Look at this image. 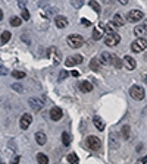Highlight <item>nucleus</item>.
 <instances>
[{"mask_svg":"<svg viewBox=\"0 0 147 164\" xmlns=\"http://www.w3.org/2000/svg\"><path fill=\"white\" fill-rule=\"evenodd\" d=\"M129 95H131L134 100L140 101V100L144 98L146 91H144V88L141 87V85H133V87L129 88Z\"/></svg>","mask_w":147,"mask_h":164,"instance_id":"f257e3e1","label":"nucleus"},{"mask_svg":"<svg viewBox=\"0 0 147 164\" xmlns=\"http://www.w3.org/2000/svg\"><path fill=\"white\" fill-rule=\"evenodd\" d=\"M146 48H147V40H144L143 37H138L136 41H133V44H131V50L134 53H141Z\"/></svg>","mask_w":147,"mask_h":164,"instance_id":"f03ea898","label":"nucleus"},{"mask_svg":"<svg viewBox=\"0 0 147 164\" xmlns=\"http://www.w3.org/2000/svg\"><path fill=\"white\" fill-rule=\"evenodd\" d=\"M66 41H68V44L72 48H79V47L82 45V43H84V38H82L81 35H78V34H72V35L68 37Z\"/></svg>","mask_w":147,"mask_h":164,"instance_id":"7ed1b4c3","label":"nucleus"},{"mask_svg":"<svg viewBox=\"0 0 147 164\" xmlns=\"http://www.w3.org/2000/svg\"><path fill=\"white\" fill-rule=\"evenodd\" d=\"M87 147L93 150V151H97V150H100V147H102V142H100V139L97 138V136H94V135H90L88 138H87Z\"/></svg>","mask_w":147,"mask_h":164,"instance_id":"20e7f679","label":"nucleus"},{"mask_svg":"<svg viewBox=\"0 0 147 164\" xmlns=\"http://www.w3.org/2000/svg\"><path fill=\"white\" fill-rule=\"evenodd\" d=\"M119 43H121V37L115 32L106 35V38H104V44L109 45V47H115V45H118Z\"/></svg>","mask_w":147,"mask_h":164,"instance_id":"39448f33","label":"nucleus"},{"mask_svg":"<svg viewBox=\"0 0 147 164\" xmlns=\"http://www.w3.org/2000/svg\"><path fill=\"white\" fill-rule=\"evenodd\" d=\"M126 18H128V21L129 22H138V21H141V19L144 18V13H143L141 11H138V9H134V11L128 12Z\"/></svg>","mask_w":147,"mask_h":164,"instance_id":"423d86ee","label":"nucleus"},{"mask_svg":"<svg viewBox=\"0 0 147 164\" xmlns=\"http://www.w3.org/2000/svg\"><path fill=\"white\" fill-rule=\"evenodd\" d=\"M31 122H33V116H31L30 113H24L22 117H21V120H19V126H21V129H22V131L28 129L30 125H31Z\"/></svg>","mask_w":147,"mask_h":164,"instance_id":"0eeeda50","label":"nucleus"},{"mask_svg":"<svg viewBox=\"0 0 147 164\" xmlns=\"http://www.w3.org/2000/svg\"><path fill=\"white\" fill-rule=\"evenodd\" d=\"M28 104H30V107L35 111H40V110L43 109V106H44V101L40 98H35V97H31V98L28 100Z\"/></svg>","mask_w":147,"mask_h":164,"instance_id":"6e6552de","label":"nucleus"},{"mask_svg":"<svg viewBox=\"0 0 147 164\" xmlns=\"http://www.w3.org/2000/svg\"><path fill=\"white\" fill-rule=\"evenodd\" d=\"M124 65H125V67H126L128 70H134L137 63H136V60H134V57H131V56H125L124 57Z\"/></svg>","mask_w":147,"mask_h":164,"instance_id":"1a4fd4ad","label":"nucleus"},{"mask_svg":"<svg viewBox=\"0 0 147 164\" xmlns=\"http://www.w3.org/2000/svg\"><path fill=\"white\" fill-rule=\"evenodd\" d=\"M47 56H50V57L53 59V65H57V63L60 62V54L56 51V48H55V47H50V48H49Z\"/></svg>","mask_w":147,"mask_h":164,"instance_id":"9d476101","label":"nucleus"},{"mask_svg":"<svg viewBox=\"0 0 147 164\" xmlns=\"http://www.w3.org/2000/svg\"><path fill=\"white\" fill-rule=\"evenodd\" d=\"M50 117H52V120H60L62 119V110L59 109V107H53V109L50 110Z\"/></svg>","mask_w":147,"mask_h":164,"instance_id":"9b49d317","label":"nucleus"},{"mask_svg":"<svg viewBox=\"0 0 147 164\" xmlns=\"http://www.w3.org/2000/svg\"><path fill=\"white\" fill-rule=\"evenodd\" d=\"M55 23H56V26L57 28H66L68 26V19L65 18V16H56L55 18Z\"/></svg>","mask_w":147,"mask_h":164,"instance_id":"f8f14e48","label":"nucleus"},{"mask_svg":"<svg viewBox=\"0 0 147 164\" xmlns=\"http://www.w3.org/2000/svg\"><path fill=\"white\" fill-rule=\"evenodd\" d=\"M99 60H100L102 65H109V63L112 62V54H109L107 51H102V54H100V57H99Z\"/></svg>","mask_w":147,"mask_h":164,"instance_id":"ddd939ff","label":"nucleus"},{"mask_svg":"<svg viewBox=\"0 0 147 164\" xmlns=\"http://www.w3.org/2000/svg\"><path fill=\"white\" fill-rule=\"evenodd\" d=\"M79 89H81L82 92H91V91H93V84L88 82V81H82V82L79 84Z\"/></svg>","mask_w":147,"mask_h":164,"instance_id":"4468645a","label":"nucleus"},{"mask_svg":"<svg viewBox=\"0 0 147 164\" xmlns=\"http://www.w3.org/2000/svg\"><path fill=\"white\" fill-rule=\"evenodd\" d=\"M93 123H94L96 129H99V131H104V122L102 120V117L94 116V117H93Z\"/></svg>","mask_w":147,"mask_h":164,"instance_id":"2eb2a0df","label":"nucleus"},{"mask_svg":"<svg viewBox=\"0 0 147 164\" xmlns=\"http://www.w3.org/2000/svg\"><path fill=\"white\" fill-rule=\"evenodd\" d=\"M116 69H121L122 65H124V59H121V57H118L116 54H112V62H110Z\"/></svg>","mask_w":147,"mask_h":164,"instance_id":"dca6fc26","label":"nucleus"},{"mask_svg":"<svg viewBox=\"0 0 147 164\" xmlns=\"http://www.w3.org/2000/svg\"><path fill=\"white\" fill-rule=\"evenodd\" d=\"M35 141H37L38 145H44L46 141H47V136H46L44 132H37L35 133Z\"/></svg>","mask_w":147,"mask_h":164,"instance_id":"f3484780","label":"nucleus"},{"mask_svg":"<svg viewBox=\"0 0 147 164\" xmlns=\"http://www.w3.org/2000/svg\"><path fill=\"white\" fill-rule=\"evenodd\" d=\"M109 145H110V148H112V150L119 148V142H118V139H116V135H115V133H110V135H109Z\"/></svg>","mask_w":147,"mask_h":164,"instance_id":"a211bd4d","label":"nucleus"},{"mask_svg":"<svg viewBox=\"0 0 147 164\" xmlns=\"http://www.w3.org/2000/svg\"><path fill=\"white\" fill-rule=\"evenodd\" d=\"M112 23L115 25V26H122V25H124V19H122V16H121L119 13L113 15V18H112Z\"/></svg>","mask_w":147,"mask_h":164,"instance_id":"6ab92c4d","label":"nucleus"},{"mask_svg":"<svg viewBox=\"0 0 147 164\" xmlns=\"http://www.w3.org/2000/svg\"><path fill=\"white\" fill-rule=\"evenodd\" d=\"M100 60L99 59H91V62H90V69L91 70H94V72H99L100 70Z\"/></svg>","mask_w":147,"mask_h":164,"instance_id":"aec40b11","label":"nucleus"},{"mask_svg":"<svg viewBox=\"0 0 147 164\" xmlns=\"http://www.w3.org/2000/svg\"><path fill=\"white\" fill-rule=\"evenodd\" d=\"M37 161H38V164H49V158L43 153H38L37 154Z\"/></svg>","mask_w":147,"mask_h":164,"instance_id":"412c9836","label":"nucleus"},{"mask_svg":"<svg viewBox=\"0 0 147 164\" xmlns=\"http://www.w3.org/2000/svg\"><path fill=\"white\" fill-rule=\"evenodd\" d=\"M146 32H147L146 28H144V26H141V25H138V26H136V28H134V34H136L137 37H143Z\"/></svg>","mask_w":147,"mask_h":164,"instance_id":"4be33fe9","label":"nucleus"},{"mask_svg":"<svg viewBox=\"0 0 147 164\" xmlns=\"http://www.w3.org/2000/svg\"><path fill=\"white\" fill-rule=\"evenodd\" d=\"M9 22H11L12 26H19V25L22 23V19H21V18H18V16H12L11 19H9Z\"/></svg>","mask_w":147,"mask_h":164,"instance_id":"5701e85b","label":"nucleus"},{"mask_svg":"<svg viewBox=\"0 0 147 164\" xmlns=\"http://www.w3.org/2000/svg\"><path fill=\"white\" fill-rule=\"evenodd\" d=\"M90 8L91 9H94V12H97V13H100V11H102L100 5H99L96 0H90Z\"/></svg>","mask_w":147,"mask_h":164,"instance_id":"b1692460","label":"nucleus"},{"mask_svg":"<svg viewBox=\"0 0 147 164\" xmlns=\"http://www.w3.org/2000/svg\"><path fill=\"white\" fill-rule=\"evenodd\" d=\"M12 76L15 78V79H22V78H25V72H22V70H13L12 72Z\"/></svg>","mask_w":147,"mask_h":164,"instance_id":"393cba45","label":"nucleus"},{"mask_svg":"<svg viewBox=\"0 0 147 164\" xmlns=\"http://www.w3.org/2000/svg\"><path fill=\"white\" fill-rule=\"evenodd\" d=\"M68 161L71 164H77V163H78V157H77V154H75V153L69 154V155H68Z\"/></svg>","mask_w":147,"mask_h":164,"instance_id":"a878e982","label":"nucleus"},{"mask_svg":"<svg viewBox=\"0 0 147 164\" xmlns=\"http://www.w3.org/2000/svg\"><path fill=\"white\" fill-rule=\"evenodd\" d=\"M62 142H63L65 147H68L69 144H71V138H69V135L66 133V132H63V133H62Z\"/></svg>","mask_w":147,"mask_h":164,"instance_id":"bb28decb","label":"nucleus"},{"mask_svg":"<svg viewBox=\"0 0 147 164\" xmlns=\"http://www.w3.org/2000/svg\"><path fill=\"white\" fill-rule=\"evenodd\" d=\"M9 40H11V32L9 31H5V32L2 34V44H6Z\"/></svg>","mask_w":147,"mask_h":164,"instance_id":"cd10ccee","label":"nucleus"},{"mask_svg":"<svg viewBox=\"0 0 147 164\" xmlns=\"http://www.w3.org/2000/svg\"><path fill=\"white\" fill-rule=\"evenodd\" d=\"M129 133H131L129 126H128V125H125L124 128H122V136H124V139H128V138H129Z\"/></svg>","mask_w":147,"mask_h":164,"instance_id":"c85d7f7f","label":"nucleus"},{"mask_svg":"<svg viewBox=\"0 0 147 164\" xmlns=\"http://www.w3.org/2000/svg\"><path fill=\"white\" fill-rule=\"evenodd\" d=\"M71 5H72L75 9H79V8H82L84 0H71Z\"/></svg>","mask_w":147,"mask_h":164,"instance_id":"c756f323","label":"nucleus"},{"mask_svg":"<svg viewBox=\"0 0 147 164\" xmlns=\"http://www.w3.org/2000/svg\"><path fill=\"white\" fill-rule=\"evenodd\" d=\"M21 18H22L24 21H30V12L27 11V9H22V12H21Z\"/></svg>","mask_w":147,"mask_h":164,"instance_id":"7c9ffc66","label":"nucleus"},{"mask_svg":"<svg viewBox=\"0 0 147 164\" xmlns=\"http://www.w3.org/2000/svg\"><path fill=\"white\" fill-rule=\"evenodd\" d=\"M12 89H13V91H16V92H22V91H24V88H22L21 84H13V85H12Z\"/></svg>","mask_w":147,"mask_h":164,"instance_id":"2f4dec72","label":"nucleus"},{"mask_svg":"<svg viewBox=\"0 0 147 164\" xmlns=\"http://www.w3.org/2000/svg\"><path fill=\"white\" fill-rule=\"evenodd\" d=\"M100 38H102L100 31H99V29H94V31H93V40H96V41H97V40H100Z\"/></svg>","mask_w":147,"mask_h":164,"instance_id":"473e14b6","label":"nucleus"},{"mask_svg":"<svg viewBox=\"0 0 147 164\" xmlns=\"http://www.w3.org/2000/svg\"><path fill=\"white\" fill-rule=\"evenodd\" d=\"M72 59H74V62H75V65H79V63H82V56L75 54V56H72Z\"/></svg>","mask_w":147,"mask_h":164,"instance_id":"72a5a7b5","label":"nucleus"},{"mask_svg":"<svg viewBox=\"0 0 147 164\" xmlns=\"http://www.w3.org/2000/svg\"><path fill=\"white\" fill-rule=\"evenodd\" d=\"M68 75H69L68 70H62V72H60V75H59V82H60V81H63L65 78H68Z\"/></svg>","mask_w":147,"mask_h":164,"instance_id":"f704fd0d","label":"nucleus"},{"mask_svg":"<svg viewBox=\"0 0 147 164\" xmlns=\"http://www.w3.org/2000/svg\"><path fill=\"white\" fill-rule=\"evenodd\" d=\"M65 65L68 66H71V67H72V66H75V62H74V59H72V57H69V59H66V60H65Z\"/></svg>","mask_w":147,"mask_h":164,"instance_id":"c9c22d12","label":"nucleus"},{"mask_svg":"<svg viewBox=\"0 0 147 164\" xmlns=\"http://www.w3.org/2000/svg\"><path fill=\"white\" fill-rule=\"evenodd\" d=\"M8 73H9V72H8V69H6L3 65H0V75H2V76H6Z\"/></svg>","mask_w":147,"mask_h":164,"instance_id":"e433bc0d","label":"nucleus"},{"mask_svg":"<svg viewBox=\"0 0 147 164\" xmlns=\"http://www.w3.org/2000/svg\"><path fill=\"white\" fill-rule=\"evenodd\" d=\"M27 3H28V0H18V6H19L21 9H25Z\"/></svg>","mask_w":147,"mask_h":164,"instance_id":"4c0bfd02","label":"nucleus"},{"mask_svg":"<svg viewBox=\"0 0 147 164\" xmlns=\"http://www.w3.org/2000/svg\"><path fill=\"white\" fill-rule=\"evenodd\" d=\"M81 23H82L84 26H90V25H91V22L88 21V19H85V18H82V19H81Z\"/></svg>","mask_w":147,"mask_h":164,"instance_id":"58836bf2","label":"nucleus"},{"mask_svg":"<svg viewBox=\"0 0 147 164\" xmlns=\"http://www.w3.org/2000/svg\"><path fill=\"white\" fill-rule=\"evenodd\" d=\"M147 163V155H144L143 158H140L138 161H137V164H146Z\"/></svg>","mask_w":147,"mask_h":164,"instance_id":"ea45409f","label":"nucleus"},{"mask_svg":"<svg viewBox=\"0 0 147 164\" xmlns=\"http://www.w3.org/2000/svg\"><path fill=\"white\" fill-rule=\"evenodd\" d=\"M19 160H21V157H19V155H16V157L13 158V161H12V164H18V163H19Z\"/></svg>","mask_w":147,"mask_h":164,"instance_id":"a19ab883","label":"nucleus"},{"mask_svg":"<svg viewBox=\"0 0 147 164\" xmlns=\"http://www.w3.org/2000/svg\"><path fill=\"white\" fill-rule=\"evenodd\" d=\"M118 2H119V3H121V5H128V2H129V0H118Z\"/></svg>","mask_w":147,"mask_h":164,"instance_id":"79ce46f5","label":"nucleus"},{"mask_svg":"<svg viewBox=\"0 0 147 164\" xmlns=\"http://www.w3.org/2000/svg\"><path fill=\"white\" fill-rule=\"evenodd\" d=\"M72 75H74V76H78L79 73H78V72H77V70H72Z\"/></svg>","mask_w":147,"mask_h":164,"instance_id":"37998d69","label":"nucleus"},{"mask_svg":"<svg viewBox=\"0 0 147 164\" xmlns=\"http://www.w3.org/2000/svg\"><path fill=\"white\" fill-rule=\"evenodd\" d=\"M3 19V12H2V9H0V21Z\"/></svg>","mask_w":147,"mask_h":164,"instance_id":"c03bdc74","label":"nucleus"},{"mask_svg":"<svg viewBox=\"0 0 147 164\" xmlns=\"http://www.w3.org/2000/svg\"><path fill=\"white\" fill-rule=\"evenodd\" d=\"M143 26L146 28V31H147V21H144V23H143Z\"/></svg>","mask_w":147,"mask_h":164,"instance_id":"a18cd8bd","label":"nucleus"},{"mask_svg":"<svg viewBox=\"0 0 147 164\" xmlns=\"http://www.w3.org/2000/svg\"><path fill=\"white\" fill-rule=\"evenodd\" d=\"M103 2H104V3H112L113 0H103Z\"/></svg>","mask_w":147,"mask_h":164,"instance_id":"49530a36","label":"nucleus"},{"mask_svg":"<svg viewBox=\"0 0 147 164\" xmlns=\"http://www.w3.org/2000/svg\"><path fill=\"white\" fill-rule=\"evenodd\" d=\"M0 164H3V163H0Z\"/></svg>","mask_w":147,"mask_h":164,"instance_id":"de8ad7c7","label":"nucleus"}]
</instances>
